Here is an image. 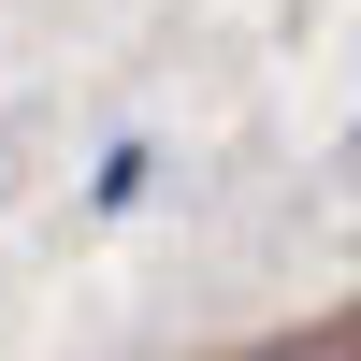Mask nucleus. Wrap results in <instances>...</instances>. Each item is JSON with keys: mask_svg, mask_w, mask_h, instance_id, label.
<instances>
[{"mask_svg": "<svg viewBox=\"0 0 361 361\" xmlns=\"http://www.w3.org/2000/svg\"><path fill=\"white\" fill-rule=\"evenodd\" d=\"M231 361H361V304L347 318H304V333H260V347H231Z\"/></svg>", "mask_w": 361, "mask_h": 361, "instance_id": "obj_1", "label": "nucleus"}, {"mask_svg": "<svg viewBox=\"0 0 361 361\" xmlns=\"http://www.w3.org/2000/svg\"><path fill=\"white\" fill-rule=\"evenodd\" d=\"M145 173H159V145H116V159H102V217H130V202H145Z\"/></svg>", "mask_w": 361, "mask_h": 361, "instance_id": "obj_2", "label": "nucleus"}, {"mask_svg": "<svg viewBox=\"0 0 361 361\" xmlns=\"http://www.w3.org/2000/svg\"><path fill=\"white\" fill-rule=\"evenodd\" d=\"M347 173H361V130H347Z\"/></svg>", "mask_w": 361, "mask_h": 361, "instance_id": "obj_3", "label": "nucleus"}]
</instances>
